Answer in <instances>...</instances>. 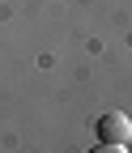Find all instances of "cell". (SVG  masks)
Segmentation results:
<instances>
[{"label":"cell","mask_w":132,"mask_h":153,"mask_svg":"<svg viewBox=\"0 0 132 153\" xmlns=\"http://www.w3.org/2000/svg\"><path fill=\"white\" fill-rule=\"evenodd\" d=\"M132 145V119L124 111H107L98 119V149H111V153H124Z\"/></svg>","instance_id":"1"}]
</instances>
